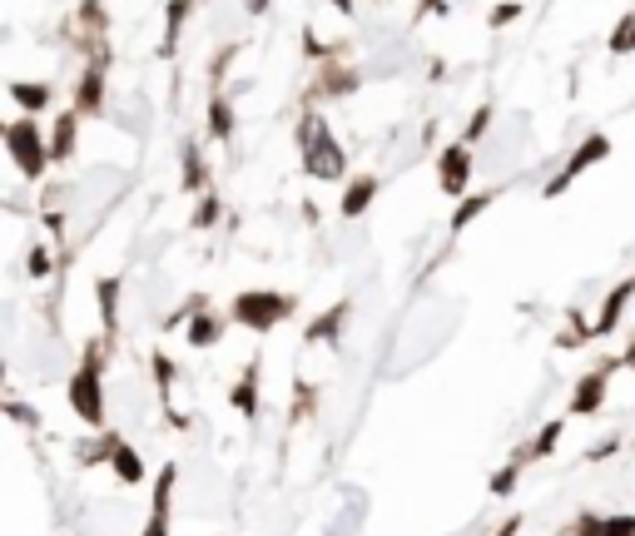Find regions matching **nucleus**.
I'll return each instance as SVG.
<instances>
[{
  "instance_id": "obj_14",
  "label": "nucleus",
  "mask_w": 635,
  "mask_h": 536,
  "mask_svg": "<svg viewBox=\"0 0 635 536\" xmlns=\"http://www.w3.org/2000/svg\"><path fill=\"white\" fill-rule=\"evenodd\" d=\"M358 90V70H348V65H323V75H318V85L308 90V95H328V100H343V95H353Z\"/></svg>"
},
{
  "instance_id": "obj_30",
  "label": "nucleus",
  "mask_w": 635,
  "mask_h": 536,
  "mask_svg": "<svg viewBox=\"0 0 635 536\" xmlns=\"http://www.w3.org/2000/svg\"><path fill=\"white\" fill-rule=\"evenodd\" d=\"M313 407H318V393H313V383H303V378H298V388H293V422H303Z\"/></svg>"
},
{
  "instance_id": "obj_16",
  "label": "nucleus",
  "mask_w": 635,
  "mask_h": 536,
  "mask_svg": "<svg viewBox=\"0 0 635 536\" xmlns=\"http://www.w3.org/2000/svg\"><path fill=\"white\" fill-rule=\"evenodd\" d=\"M110 472H115L125 487H139V482H144V462H139V452L129 447L125 437H115V447H110Z\"/></svg>"
},
{
  "instance_id": "obj_27",
  "label": "nucleus",
  "mask_w": 635,
  "mask_h": 536,
  "mask_svg": "<svg viewBox=\"0 0 635 536\" xmlns=\"http://www.w3.org/2000/svg\"><path fill=\"white\" fill-rule=\"evenodd\" d=\"M303 55H308V60H318V65H333V60L343 55V45L318 40V35H313V25H308V30H303Z\"/></svg>"
},
{
  "instance_id": "obj_23",
  "label": "nucleus",
  "mask_w": 635,
  "mask_h": 536,
  "mask_svg": "<svg viewBox=\"0 0 635 536\" xmlns=\"http://www.w3.org/2000/svg\"><path fill=\"white\" fill-rule=\"evenodd\" d=\"M209 134L214 139H234V105H229V95H209Z\"/></svg>"
},
{
  "instance_id": "obj_37",
  "label": "nucleus",
  "mask_w": 635,
  "mask_h": 536,
  "mask_svg": "<svg viewBox=\"0 0 635 536\" xmlns=\"http://www.w3.org/2000/svg\"><path fill=\"white\" fill-rule=\"evenodd\" d=\"M139 536H169V517H164V512H149V522H144Z\"/></svg>"
},
{
  "instance_id": "obj_32",
  "label": "nucleus",
  "mask_w": 635,
  "mask_h": 536,
  "mask_svg": "<svg viewBox=\"0 0 635 536\" xmlns=\"http://www.w3.org/2000/svg\"><path fill=\"white\" fill-rule=\"evenodd\" d=\"M25 268H30V278H50V273H55L50 249H45V244H35V249H30V259H25Z\"/></svg>"
},
{
  "instance_id": "obj_31",
  "label": "nucleus",
  "mask_w": 635,
  "mask_h": 536,
  "mask_svg": "<svg viewBox=\"0 0 635 536\" xmlns=\"http://www.w3.org/2000/svg\"><path fill=\"white\" fill-rule=\"evenodd\" d=\"M487 130H492V105H482V110L467 120V130H462V144H477V139H482Z\"/></svg>"
},
{
  "instance_id": "obj_39",
  "label": "nucleus",
  "mask_w": 635,
  "mask_h": 536,
  "mask_svg": "<svg viewBox=\"0 0 635 536\" xmlns=\"http://www.w3.org/2000/svg\"><path fill=\"white\" fill-rule=\"evenodd\" d=\"M328 5H333L338 15H358V0H328Z\"/></svg>"
},
{
  "instance_id": "obj_6",
  "label": "nucleus",
  "mask_w": 635,
  "mask_h": 536,
  "mask_svg": "<svg viewBox=\"0 0 635 536\" xmlns=\"http://www.w3.org/2000/svg\"><path fill=\"white\" fill-rule=\"evenodd\" d=\"M616 368H626L621 358H606V363H596L591 373H581L576 378V388H571V417H596L601 407H606V388H611V373Z\"/></svg>"
},
{
  "instance_id": "obj_15",
  "label": "nucleus",
  "mask_w": 635,
  "mask_h": 536,
  "mask_svg": "<svg viewBox=\"0 0 635 536\" xmlns=\"http://www.w3.org/2000/svg\"><path fill=\"white\" fill-rule=\"evenodd\" d=\"M194 5H199V0H169V5H164V40H159V55H164V60L179 50V35H184V20H189Z\"/></svg>"
},
{
  "instance_id": "obj_24",
  "label": "nucleus",
  "mask_w": 635,
  "mask_h": 536,
  "mask_svg": "<svg viewBox=\"0 0 635 536\" xmlns=\"http://www.w3.org/2000/svg\"><path fill=\"white\" fill-rule=\"evenodd\" d=\"M149 373H154V388H159V398H164V407H169V393H174V383H179L174 358H169V353H154V358H149Z\"/></svg>"
},
{
  "instance_id": "obj_4",
  "label": "nucleus",
  "mask_w": 635,
  "mask_h": 536,
  "mask_svg": "<svg viewBox=\"0 0 635 536\" xmlns=\"http://www.w3.org/2000/svg\"><path fill=\"white\" fill-rule=\"evenodd\" d=\"M293 308H298L293 293L249 288V293H239V298L229 303V318H234L239 328H249V333H268V328H278L283 318H293Z\"/></svg>"
},
{
  "instance_id": "obj_11",
  "label": "nucleus",
  "mask_w": 635,
  "mask_h": 536,
  "mask_svg": "<svg viewBox=\"0 0 635 536\" xmlns=\"http://www.w3.org/2000/svg\"><path fill=\"white\" fill-rule=\"evenodd\" d=\"M378 194H382V179H378V174H358V179H348L338 214H343V219H363V214L373 209V199H378Z\"/></svg>"
},
{
  "instance_id": "obj_10",
  "label": "nucleus",
  "mask_w": 635,
  "mask_h": 536,
  "mask_svg": "<svg viewBox=\"0 0 635 536\" xmlns=\"http://www.w3.org/2000/svg\"><path fill=\"white\" fill-rule=\"evenodd\" d=\"M219 338H224V318L209 313V303H199V308L184 318V343H189V348H219Z\"/></svg>"
},
{
  "instance_id": "obj_19",
  "label": "nucleus",
  "mask_w": 635,
  "mask_h": 536,
  "mask_svg": "<svg viewBox=\"0 0 635 536\" xmlns=\"http://www.w3.org/2000/svg\"><path fill=\"white\" fill-rule=\"evenodd\" d=\"M561 432H566V422H561V417L541 422V432L531 437V447H521L516 457H521L526 467H531V462H541V457H551V452H556V442H561Z\"/></svg>"
},
{
  "instance_id": "obj_12",
  "label": "nucleus",
  "mask_w": 635,
  "mask_h": 536,
  "mask_svg": "<svg viewBox=\"0 0 635 536\" xmlns=\"http://www.w3.org/2000/svg\"><path fill=\"white\" fill-rule=\"evenodd\" d=\"M348 313H353V303H348V298H343V303H333L328 313H318V318L303 328V343H308V348H313V343H338V333H343Z\"/></svg>"
},
{
  "instance_id": "obj_25",
  "label": "nucleus",
  "mask_w": 635,
  "mask_h": 536,
  "mask_svg": "<svg viewBox=\"0 0 635 536\" xmlns=\"http://www.w3.org/2000/svg\"><path fill=\"white\" fill-rule=\"evenodd\" d=\"M606 50H611V55H635V10H626V15L616 20V30H611Z\"/></svg>"
},
{
  "instance_id": "obj_5",
  "label": "nucleus",
  "mask_w": 635,
  "mask_h": 536,
  "mask_svg": "<svg viewBox=\"0 0 635 536\" xmlns=\"http://www.w3.org/2000/svg\"><path fill=\"white\" fill-rule=\"evenodd\" d=\"M601 159H611V134H601V130H596V134H586V139H581V144L571 149L566 169H561L556 179H546V189H541V194H546V199L566 194V189H571V184H576V179H581L586 169H596Z\"/></svg>"
},
{
  "instance_id": "obj_41",
  "label": "nucleus",
  "mask_w": 635,
  "mask_h": 536,
  "mask_svg": "<svg viewBox=\"0 0 635 536\" xmlns=\"http://www.w3.org/2000/svg\"><path fill=\"white\" fill-rule=\"evenodd\" d=\"M626 368H635V338H631V348H626V358H621Z\"/></svg>"
},
{
  "instance_id": "obj_40",
  "label": "nucleus",
  "mask_w": 635,
  "mask_h": 536,
  "mask_svg": "<svg viewBox=\"0 0 635 536\" xmlns=\"http://www.w3.org/2000/svg\"><path fill=\"white\" fill-rule=\"evenodd\" d=\"M244 10L249 15H268V0H244Z\"/></svg>"
},
{
  "instance_id": "obj_17",
  "label": "nucleus",
  "mask_w": 635,
  "mask_h": 536,
  "mask_svg": "<svg viewBox=\"0 0 635 536\" xmlns=\"http://www.w3.org/2000/svg\"><path fill=\"white\" fill-rule=\"evenodd\" d=\"M95 303H100L105 338H115V333H120V278H100V283H95Z\"/></svg>"
},
{
  "instance_id": "obj_20",
  "label": "nucleus",
  "mask_w": 635,
  "mask_h": 536,
  "mask_svg": "<svg viewBox=\"0 0 635 536\" xmlns=\"http://www.w3.org/2000/svg\"><path fill=\"white\" fill-rule=\"evenodd\" d=\"M229 402H234V412H239V417H258V358L239 373V383H234Z\"/></svg>"
},
{
  "instance_id": "obj_26",
  "label": "nucleus",
  "mask_w": 635,
  "mask_h": 536,
  "mask_svg": "<svg viewBox=\"0 0 635 536\" xmlns=\"http://www.w3.org/2000/svg\"><path fill=\"white\" fill-rule=\"evenodd\" d=\"M174 482H179V467H174V462H164V472H159V482H154V507H149V512H164V517H169Z\"/></svg>"
},
{
  "instance_id": "obj_21",
  "label": "nucleus",
  "mask_w": 635,
  "mask_h": 536,
  "mask_svg": "<svg viewBox=\"0 0 635 536\" xmlns=\"http://www.w3.org/2000/svg\"><path fill=\"white\" fill-rule=\"evenodd\" d=\"M75 130H80V115L65 110V115L55 120V130H50V154H55V164H65V159L75 154Z\"/></svg>"
},
{
  "instance_id": "obj_28",
  "label": "nucleus",
  "mask_w": 635,
  "mask_h": 536,
  "mask_svg": "<svg viewBox=\"0 0 635 536\" xmlns=\"http://www.w3.org/2000/svg\"><path fill=\"white\" fill-rule=\"evenodd\" d=\"M521 472H526L521 457H511L507 467H497V472H492V497H511V487L521 482Z\"/></svg>"
},
{
  "instance_id": "obj_8",
  "label": "nucleus",
  "mask_w": 635,
  "mask_h": 536,
  "mask_svg": "<svg viewBox=\"0 0 635 536\" xmlns=\"http://www.w3.org/2000/svg\"><path fill=\"white\" fill-rule=\"evenodd\" d=\"M472 144H447V149H437V189L442 194H452V199H467V184H472Z\"/></svg>"
},
{
  "instance_id": "obj_9",
  "label": "nucleus",
  "mask_w": 635,
  "mask_h": 536,
  "mask_svg": "<svg viewBox=\"0 0 635 536\" xmlns=\"http://www.w3.org/2000/svg\"><path fill=\"white\" fill-rule=\"evenodd\" d=\"M631 298H635V273H631V278H621V283H616V288L606 293V303H601V313H596L591 333H596V338H611V333L621 328V318H626Z\"/></svg>"
},
{
  "instance_id": "obj_13",
  "label": "nucleus",
  "mask_w": 635,
  "mask_h": 536,
  "mask_svg": "<svg viewBox=\"0 0 635 536\" xmlns=\"http://www.w3.org/2000/svg\"><path fill=\"white\" fill-rule=\"evenodd\" d=\"M5 90H10V100H15L30 120H35L40 110H50V100H55V90H50L45 80H10Z\"/></svg>"
},
{
  "instance_id": "obj_29",
  "label": "nucleus",
  "mask_w": 635,
  "mask_h": 536,
  "mask_svg": "<svg viewBox=\"0 0 635 536\" xmlns=\"http://www.w3.org/2000/svg\"><path fill=\"white\" fill-rule=\"evenodd\" d=\"M224 219V204H219V194L209 189V194H199V209H194V229H214Z\"/></svg>"
},
{
  "instance_id": "obj_38",
  "label": "nucleus",
  "mask_w": 635,
  "mask_h": 536,
  "mask_svg": "<svg viewBox=\"0 0 635 536\" xmlns=\"http://www.w3.org/2000/svg\"><path fill=\"white\" fill-rule=\"evenodd\" d=\"M516 532H521V517H507V522H502L492 536H516Z\"/></svg>"
},
{
  "instance_id": "obj_34",
  "label": "nucleus",
  "mask_w": 635,
  "mask_h": 536,
  "mask_svg": "<svg viewBox=\"0 0 635 536\" xmlns=\"http://www.w3.org/2000/svg\"><path fill=\"white\" fill-rule=\"evenodd\" d=\"M80 25L105 30V0H85V5H80Z\"/></svg>"
},
{
  "instance_id": "obj_7",
  "label": "nucleus",
  "mask_w": 635,
  "mask_h": 536,
  "mask_svg": "<svg viewBox=\"0 0 635 536\" xmlns=\"http://www.w3.org/2000/svg\"><path fill=\"white\" fill-rule=\"evenodd\" d=\"M105 70H110V55H105V45L90 55V65L80 70V80H75V115L80 120H90V115H100L105 110Z\"/></svg>"
},
{
  "instance_id": "obj_3",
  "label": "nucleus",
  "mask_w": 635,
  "mask_h": 536,
  "mask_svg": "<svg viewBox=\"0 0 635 536\" xmlns=\"http://www.w3.org/2000/svg\"><path fill=\"white\" fill-rule=\"evenodd\" d=\"M5 154L15 159V169H20L25 179H45L50 164H55L50 139L40 134V120H30V115H20V120L5 125Z\"/></svg>"
},
{
  "instance_id": "obj_2",
  "label": "nucleus",
  "mask_w": 635,
  "mask_h": 536,
  "mask_svg": "<svg viewBox=\"0 0 635 536\" xmlns=\"http://www.w3.org/2000/svg\"><path fill=\"white\" fill-rule=\"evenodd\" d=\"M70 407L85 427H105V343H85V358L70 373Z\"/></svg>"
},
{
  "instance_id": "obj_35",
  "label": "nucleus",
  "mask_w": 635,
  "mask_h": 536,
  "mask_svg": "<svg viewBox=\"0 0 635 536\" xmlns=\"http://www.w3.org/2000/svg\"><path fill=\"white\" fill-rule=\"evenodd\" d=\"M427 15H452V0H417V20H427Z\"/></svg>"
},
{
  "instance_id": "obj_1",
  "label": "nucleus",
  "mask_w": 635,
  "mask_h": 536,
  "mask_svg": "<svg viewBox=\"0 0 635 536\" xmlns=\"http://www.w3.org/2000/svg\"><path fill=\"white\" fill-rule=\"evenodd\" d=\"M298 154H303V174L318 179V184H333V179L348 174V154H343V144L333 139L328 120L313 110V95H308L303 120H298Z\"/></svg>"
},
{
  "instance_id": "obj_22",
  "label": "nucleus",
  "mask_w": 635,
  "mask_h": 536,
  "mask_svg": "<svg viewBox=\"0 0 635 536\" xmlns=\"http://www.w3.org/2000/svg\"><path fill=\"white\" fill-rule=\"evenodd\" d=\"M184 189L189 194H209V164L199 159L194 144H184Z\"/></svg>"
},
{
  "instance_id": "obj_36",
  "label": "nucleus",
  "mask_w": 635,
  "mask_h": 536,
  "mask_svg": "<svg viewBox=\"0 0 635 536\" xmlns=\"http://www.w3.org/2000/svg\"><path fill=\"white\" fill-rule=\"evenodd\" d=\"M616 452H621V437H606L601 447H591V452H586V462H606V457H616Z\"/></svg>"
},
{
  "instance_id": "obj_33",
  "label": "nucleus",
  "mask_w": 635,
  "mask_h": 536,
  "mask_svg": "<svg viewBox=\"0 0 635 536\" xmlns=\"http://www.w3.org/2000/svg\"><path fill=\"white\" fill-rule=\"evenodd\" d=\"M521 15V0H502V5H492V15H487V25L492 30H507L511 20Z\"/></svg>"
},
{
  "instance_id": "obj_18",
  "label": "nucleus",
  "mask_w": 635,
  "mask_h": 536,
  "mask_svg": "<svg viewBox=\"0 0 635 536\" xmlns=\"http://www.w3.org/2000/svg\"><path fill=\"white\" fill-rule=\"evenodd\" d=\"M492 199H497L492 189H477V194H467V199H457V214L447 219V229H452V239H457L462 229H472V219H477V214H487V209H492Z\"/></svg>"
}]
</instances>
